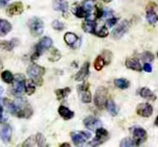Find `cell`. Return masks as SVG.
Masks as SVG:
<instances>
[{"mask_svg":"<svg viewBox=\"0 0 158 147\" xmlns=\"http://www.w3.org/2000/svg\"><path fill=\"white\" fill-rule=\"evenodd\" d=\"M35 145H37V138H36V135L28 138L26 140V142L23 144V146H34Z\"/></svg>","mask_w":158,"mask_h":147,"instance_id":"36","label":"cell"},{"mask_svg":"<svg viewBox=\"0 0 158 147\" xmlns=\"http://www.w3.org/2000/svg\"><path fill=\"white\" fill-rule=\"evenodd\" d=\"M143 70L147 73H151L152 72V66L149 63H145L143 65Z\"/></svg>","mask_w":158,"mask_h":147,"instance_id":"41","label":"cell"},{"mask_svg":"<svg viewBox=\"0 0 158 147\" xmlns=\"http://www.w3.org/2000/svg\"><path fill=\"white\" fill-rule=\"evenodd\" d=\"M1 78L6 84H11L14 81V76L11 74V72H9V71H4L1 74Z\"/></svg>","mask_w":158,"mask_h":147,"instance_id":"32","label":"cell"},{"mask_svg":"<svg viewBox=\"0 0 158 147\" xmlns=\"http://www.w3.org/2000/svg\"><path fill=\"white\" fill-rule=\"evenodd\" d=\"M52 25V28L56 31H63L64 28V25L59 20H54Z\"/></svg>","mask_w":158,"mask_h":147,"instance_id":"38","label":"cell"},{"mask_svg":"<svg viewBox=\"0 0 158 147\" xmlns=\"http://www.w3.org/2000/svg\"><path fill=\"white\" fill-rule=\"evenodd\" d=\"M2 92H3V89H2V87L0 86V96H1V94H2Z\"/></svg>","mask_w":158,"mask_h":147,"instance_id":"47","label":"cell"},{"mask_svg":"<svg viewBox=\"0 0 158 147\" xmlns=\"http://www.w3.org/2000/svg\"><path fill=\"white\" fill-rule=\"evenodd\" d=\"M90 137H91V134L85 132H74L71 133V138L73 140V143L76 145H80L84 144Z\"/></svg>","mask_w":158,"mask_h":147,"instance_id":"8","label":"cell"},{"mask_svg":"<svg viewBox=\"0 0 158 147\" xmlns=\"http://www.w3.org/2000/svg\"><path fill=\"white\" fill-rule=\"evenodd\" d=\"M84 125L85 126V128L89 130H97L102 126V122L98 119L90 116L84 120Z\"/></svg>","mask_w":158,"mask_h":147,"instance_id":"10","label":"cell"},{"mask_svg":"<svg viewBox=\"0 0 158 147\" xmlns=\"http://www.w3.org/2000/svg\"><path fill=\"white\" fill-rule=\"evenodd\" d=\"M155 124H156V126H157V127H158V116H157V117H156V119Z\"/></svg>","mask_w":158,"mask_h":147,"instance_id":"44","label":"cell"},{"mask_svg":"<svg viewBox=\"0 0 158 147\" xmlns=\"http://www.w3.org/2000/svg\"><path fill=\"white\" fill-rule=\"evenodd\" d=\"M64 41L70 45V46H73L75 43H77L78 41V37L77 36L75 33H72V32H66L65 35H64Z\"/></svg>","mask_w":158,"mask_h":147,"instance_id":"25","label":"cell"},{"mask_svg":"<svg viewBox=\"0 0 158 147\" xmlns=\"http://www.w3.org/2000/svg\"><path fill=\"white\" fill-rule=\"evenodd\" d=\"M73 13H74L77 18H80V19H82V18H86V17L89 16L88 13L83 8L82 6H77L73 9Z\"/></svg>","mask_w":158,"mask_h":147,"instance_id":"28","label":"cell"},{"mask_svg":"<svg viewBox=\"0 0 158 147\" xmlns=\"http://www.w3.org/2000/svg\"><path fill=\"white\" fill-rule=\"evenodd\" d=\"M52 44V40L49 37H44L42 38L39 41V43L36 45V48H35V53L32 55L31 57V60H36L40 55L46 50H48Z\"/></svg>","mask_w":158,"mask_h":147,"instance_id":"5","label":"cell"},{"mask_svg":"<svg viewBox=\"0 0 158 147\" xmlns=\"http://www.w3.org/2000/svg\"><path fill=\"white\" fill-rule=\"evenodd\" d=\"M106 108L107 110L109 111V113L112 116H116L118 114V109L116 104L114 103V101L112 99H108L107 103H106Z\"/></svg>","mask_w":158,"mask_h":147,"instance_id":"26","label":"cell"},{"mask_svg":"<svg viewBox=\"0 0 158 147\" xmlns=\"http://www.w3.org/2000/svg\"><path fill=\"white\" fill-rule=\"evenodd\" d=\"M28 75L30 76V78L34 82V84L40 86L43 82L42 80V76L45 73V69L42 66H40L38 65H31L28 70H27Z\"/></svg>","mask_w":158,"mask_h":147,"instance_id":"1","label":"cell"},{"mask_svg":"<svg viewBox=\"0 0 158 147\" xmlns=\"http://www.w3.org/2000/svg\"><path fill=\"white\" fill-rule=\"evenodd\" d=\"M131 146H137L134 140L130 139V138H126L124 140L121 141L120 143V147H131Z\"/></svg>","mask_w":158,"mask_h":147,"instance_id":"34","label":"cell"},{"mask_svg":"<svg viewBox=\"0 0 158 147\" xmlns=\"http://www.w3.org/2000/svg\"><path fill=\"white\" fill-rule=\"evenodd\" d=\"M125 65L127 68L137 71V72H141L142 71V65L140 64V62L137 59H133V58H128L125 62Z\"/></svg>","mask_w":158,"mask_h":147,"instance_id":"15","label":"cell"},{"mask_svg":"<svg viewBox=\"0 0 158 147\" xmlns=\"http://www.w3.org/2000/svg\"><path fill=\"white\" fill-rule=\"evenodd\" d=\"M140 96L145 99H148V100H156V96L147 87H143L141 90H140Z\"/></svg>","mask_w":158,"mask_h":147,"instance_id":"23","label":"cell"},{"mask_svg":"<svg viewBox=\"0 0 158 147\" xmlns=\"http://www.w3.org/2000/svg\"><path fill=\"white\" fill-rule=\"evenodd\" d=\"M53 9L57 11L66 12L68 10V3L65 0H54L53 1Z\"/></svg>","mask_w":158,"mask_h":147,"instance_id":"19","label":"cell"},{"mask_svg":"<svg viewBox=\"0 0 158 147\" xmlns=\"http://www.w3.org/2000/svg\"><path fill=\"white\" fill-rule=\"evenodd\" d=\"M88 73H89V63L85 62L82 65V67L80 68L78 73L76 74L75 78H76L77 81H82V80H84L88 75Z\"/></svg>","mask_w":158,"mask_h":147,"instance_id":"16","label":"cell"},{"mask_svg":"<svg viewBox=\"0 0 158 147\" xmlns=\"http://www.w3.org/2000/svg\"><path fill=\"white\" fill-rule=\"evenodd\" d=\"M146 19L149 23L155 24L158 21V15H156L155 11V7L151 6V5H148L147 6V13H146Z\"/></svg>","mask_w":158,"mask_h":147,"instance_id":"17","label":"cell"},{"mask_svg":"<svg viewBox=\"0 0 158 147\" xmlns=\"http://www.w3.org/2000/svg\"><path fill=\"white\" fill-rule=\"evenodd\" d=\"M25 91L28 95H32L35 92V85L34 82L31 79L29 81H26L25 83Z\"/></svg>","mask_w":158,"mask_h":147,"instance_id":"31","label":"cell"},{"mask_svg":"<svg viewBox=\"0 0 158 147\" xmlns=\"http://www.w3.org/2000/svg\"><path fill=\"white\" fill-rule=\"evenodd\" d=\"M58 112H59L60 116L64 120H70L74 117V112L64 106H60L58 109Z\"/></svg>","mask_w":158,"mask_h":147,"instance_id":"22","label":"cell"},{"mask_svg":"<svg viewBox=\"0 0 158 147\" xmlns=\"http://www.w3.org/2000/svg\"><path fill=\"white\" fill-rule=\"evenodd\" d=\"M25 77L19 74L14 77V81H13V87H12V93L17 96L19 97L25 90Z\"/></svg>","mask_w":158,"mask_h":147,"instance_id":"3","label":"cell"},{"mask_svg":"<svg viewBox=\"0 0 158 147\" xmlns=\"http://www.w3.org/2000/svg\"><path fill=\"white\" fill-rule=\"evenodd\" d=\"M36 138H37V145L38 146H44V145H46V140H45L44 136L41 133L36 134Z\"/></svg>","mask_w":158,"mask_h":147,"instance_id":"37","label":"cell"},{"mask_svg":"<svg viewBox=\"0 0 158 147\" xmlns=\"http://www.w3.org/2000/svg\"><path fill=\"white\" fill-rule=\"evenodd\" d=\"M82 28H83V30L85 32L93 33V34H95V32L97 30L96 29V23L94 21H92V20H89V19H87V20H85V21L83 22Z\"/></svg>","mask_w":158,"mask_h":147,"instance_id":"21","label":"cell"},{"mask_svg":"<svg viewBox=\"0 0 158 147\" xmlns=\"http://www.w3.org/2000/svg\"><path fill=\"white\" fill-rule=\"evenodd\" d=\"M11 135H12V130L11 127L7 124H5L2 126L0 129V137L3 140L4 143L7 144L11 140Z\"/></svg>","mask_w":158,"mask_h":147,"instance_id":"14","label":"cell"},{"mask_svg":"<svg viewBox=\"0 0 158 147\" xmlns=\"http://www.w3.org/2000/svg\"><path fill=\"white\" fill-rule=\"evenodd\" d=\"M60 58H61V54H60L59 51L56 50V49H53V50L51 52V55H50V57H49V60H50V61H52V62H56V61H58Z\"/></svg>","mask_w":158,"mask_h":147,"instance_id":"35","label":"cell"},{"mask_svg":"<svg viewBox=\"0 0 158 147\" xmlns=\"http://www.w3.org/2000/svg\"><path fill=\"white\" fill-rule=\"evenodd\" d=\"M117 21H118V19H115V18L109 19L107 20V25H108L109 27H112V26H114V25L117 23Z\"/></svg>","mask_w":158,"mask_h":147,"instance_id":"40","label":"cell"},{"mask_svg":"<svg viewBox=\"0 0 158 147\" xmlns=\"http://www.w3.org/2000/svg\"><path fill=\"white\" fill-rule=\"evenodd\" d=\"M24 10V6L23 4L21 2H15L11 5H9L6 8V14L9 17L12 16H17V15H20Z\"/></svg>","mask_w":158,"mask_h":147,"instance_id":"9","label":"cell"},{"mask_svg":"<svg viewBox=\"0 0 158 147\" xmlns=\"http://www.w3.org/2000/svg\"><path fill=\"white\" fill-rule=\"evenodd\" d=\"M108 90L104 86H99L94 96V103L98 110H103L106 107V103L108 101Z\"/></svg>","mask_w":158,"mask_h":147,"instance_id":"2","label":"cell"},{"mask_svg":"<svg viewBox=\"0 0 158 147\" xmlns=\"http://www.w3.org/2000/svg\"><path fill=\"white\" fill-rule=\"evenodd\" d=\"M95 35L100 37V38H105V37H107L109 35V30H108V28L106 26H102L100 29L96 30Z\"/></svg>","mask_w":158,"mask_h":147,"instance_id":"33","label":"cell"},{"mask_svg":"<svg viewBox=\"0 0 158 147\" xmlns=\"http://www.w3.org/2000/svg\"><path fill=\"white\" fill-rule=\"evenodd\" d=\"M142 58L145 62H152L154 60V55L150 52H145L144 53H143Z\"/></svg>","mask_w":158,"mask_h":147,"instance_id":"39","label":"cell"},{"mask_svg":"<svg viewBox=\"0 0 158 147\" xmlns=\"http://www.w3.org/2000/svg\"><path fill=\"white\" fill-rule=\"evenodd\" d=\"M3 121V108L0 105V122Z\"/></svg>","mask_w":158,"mask_h":147,"instance_id":"43","label":"cell"},{"mask_svg":"<svg viewBox=\"0 0 158 147\" xmlns=\"http://www.w3.org/2000/svg\"><path fill=\"white\" fill-rule=\"evenodd\" d=\"M106 65V62H105V60H104V57L103 56H98L97 57V59L95 60V63H94V67H95V69L96 70H98V71H100L102 68H103V66Z\"/></svg>","mask_w":158,"mask_h":147,"instance_id":"30","label":"cell"},{"mask_svg":"<svg viewBox=\"0 0 158 147\" xmlns=\"http://www.w3.org/2000/svg\"><path fill=\"white\" fill-rule=\"evenodd\" d=\"M108 139H109L108 131L100 127V128L96 130V136L89 145H92V146H98V145H100L104 144Z\"/></svg>","mask_w":158,"mask_h":147,"instance_id":"6","label":"cell"},{"mask_svg":"<svg viewBox=\"0 0 158 147\" xmlns=\"http://www.w3.org/2000/svg\"><path fill=\"white\" fill-rule=\"evenodd\" d=\"M18 44H19V40L13 39V40H11L0 42V48L3 49V50H6V51H11V50H13Z\"/></svg>","mask_w":158,"mask_h":147,"instance_id":"20","label":"cell"},{"mask_svg":"<svg viewBox=\"0 0 158 147\" xmlns=\"http://www.w3.org/2000/svg\"><path fill=\"white\" fill-rule=\"evenodd\" d=\"M82 6L88 13V15H90L91 12L96 8V1L95 0H85L82 3Z\"/></svg>","mask_w":158,"mask_h":147,"instance_id":"24","label":"cell"},{"mask_svg":"<svg viewBox=\"0 0 158 147\" xmlns=\"http://www.w3.org/2000/svg\"><path fill=\"white\" fill-rule=\"evenodd\" d=\"M71 92V89L69 87H65V88H61V89H57L55 91V94H56V98L58 100H62L64 99H65L68 94Z\"/></svg>","mask_w":158,"mask_h":147,"instance_id":"27","label":"cell"},{"mask_svg":"<svg viewBox=\"0 0 158 147\" xmlns=\"http://www.w3.org/2000/svg\"><path fill=\"white\" fill-rule=\"evenodd\" d=\"M11 30H12V26L7 20L0 19V36H6L10 32Z\"/></svg>","mask_w":158,"mask_h":147,"instance_id":"18","label":"cell"},{"mask_svg":"<svg viewBox=\"0 0 158 147\" xmlns=\"http://www.w3.org/2000/svg\"><path fill=\"white\" fill-rule=\"evenodd\" d=\"M157 57H158V53H157Z\"/></svg>","mask_w":158,"mask_h":147,"instance_id":"48","label":"cell"},{"mask_svg":"<svg viewBox=\"0 0 158 147\" xmlns=\"http://www.w3.org/2000/svg\"><path fill=\"white\" fill-rule=\"evenodd\" d=\"M130 27H131L130 21L123 20L115 30H113V32H112V37H113V39H116V40L120 39L121 37L123 36L128 32V30L130 29Z\"/></svg>","mask_w":158,"mask_h":147,"instance_id":"7","label":"cell"},{"mask_svg":"<svg viewBox=\"0 0 158 147\" xmlns=\"http://www.w3.org/2000/svg\"><path fill=\"white\" fill-rule=\"evenodd\" d=\"M136 111L138 115L148 118L153 114V107L149 103H141L140 105H138Z\"/></svg>","mask_w":158,"mask_h":147,"instance_id":"12","label":"cell"},{"mask_svg":"<svg viewBox=\"0 0 158 147\" xmlns=\"http://www.w3.org/2000/svg\"><path fill=\"white\" fill-rule=\"evenodd\" d=\"M115 86L119 89H126L130 86V82L124 78H118L115 80Z\"/></svg>","mask_w":158,"mask_h":147,"instance_id":"29","label":"cell"},{"mask_svg":"<svg viewBox=\"0 0 158 147\" xmlns=\"http://www.w3.org/2000/svg\"><path fill=\"white\" fill-rule=\"evenodd\" d=\"M78 91L81 94V100L84 103H90L92 100V96L91 93L88 89V85H82L78 86Z\"/></svg>","mask_w":158,"mask_h":147,"instance_id":"13","label":"cell"},{"mask_svg":"<svg viewBox=\"0 0 158 147\" xmlns=\"http://www.w3.org/2000/svg\"><path fill=\"white\" fill-rule=\"evenodd\" d=\"M147 138L146 131L143 128H136L133 131V140L136 144V145H140L142 143H143Z\"/></svg>","mask_w":158,"mask_h":147,"instance_id":"11","label":"cell"},{"mask_svg":"<svg viewBox=\"0 0 158 147\" xmlns=\"http://www.w3.org/2000/svg\"><path fill=\"white\" fill-rule=\"evenodd\" d=\"M28 25H29L31 32L33 36L37 37L42 34L43 29H44V24L40 19H39V18L31 19L28 22Z\"/></svg>","mask_w":158,"mask_h":147,"instance_id":"4","label":"cell"},{"mask_svg":"<svg viewBox=\"0 0 158 147\" xmlns=\"http://www.w3.org/2000/svg\"><path fill=\"white\" fill-rule=\"evenodd\" d=\"M64 145H66V146H70V145H69V144H63V145H61V146H64Z\"/></svg>","mask_w":158,"mask_h":147,"instance_id":"45","label":"cell"},{"mask_svg":"<svg viewBox=\"0 0 158 147\" xmlns=\"http://www.w3.org/2000/svg\"><path fill=\"white\" fill-rule=\"evenodd\" d=\"M9 0H0V7H3L5 6L7 3H8Z\"/></svg>","mask_w":158,"mask_h":147,"instance_id":"42","label":"cell"},{"mask_svg":"<svg viewBox=\"0 0 158 147\" xmlns=\"http://www.w3.org/2000/svg\"><path fill=\"white\" fill-rule=\"evenodd\" d=\"M102 1H104L105 3H110V2H111V0H102Z\"/></svg>","mask_w":158,"mask_h":147,"instance_id":"46","label":"cell"}]
</instances>
